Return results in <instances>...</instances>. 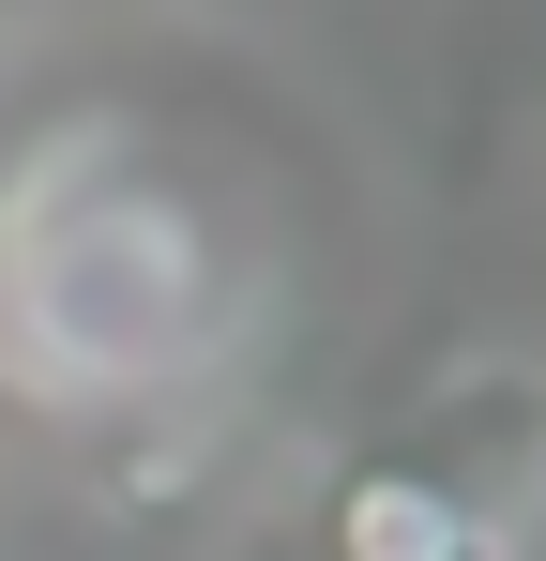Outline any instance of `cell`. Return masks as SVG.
Here are the masks:
<instances>
[{
  "instance_id": "cell-2",
  "label": "cell",
  "mask_w": 546,
  "mask_h": 561,
  "mask_svg": "<svg viewBox=\"0 0 546 561\" xmlns=\"http://www.w3.org/2000/svg\"><path fill=\"white\" fill-rule=\"evenodd\" d=\"M319 547L334 561H516L470 501H455L425 456H364V470H334V516H319Z\"/></svg>"
},
{
  "instance_id": "cell-1",
  "label": "cell",
  "mask_w": 546,
  "mask_h": 561,
  "mask_svg": "<svg viewBox=\"0 0 546 561\" xmlns=\"http://www.w3.org/2000/svg\"><path fill=\"white\" fill-rule=\"evenodd\" d=\"M259 334V243L197 183L137 168V152H46L0 183V410L46 425H168Z\"/></svg>"
}]
</instances>
